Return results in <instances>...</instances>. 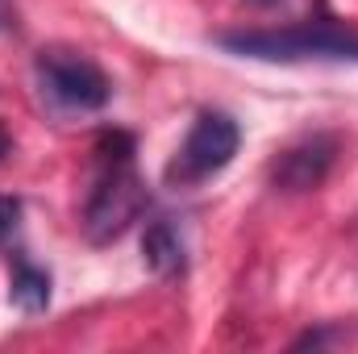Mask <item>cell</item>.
Instances as JSON below:
<instances>
[{"mask_svg": "<svg viewBox=\"0 0 358 354\" xmlns=\"http://www.w3.org/2000/svg\"><path fill=\"white\" fill-rule=\"evenodd\" d=\"M217 42L242 59H263V63H358V34L334 21L221 34Z\"/></svg>", "mask_w": 358, "mask_h": 354, "instance_id": "cell-1", "label": "cell"}, {"mask_svg": "<svg viewBox=\"0 0 358 354\" xmlns=\"http://www.w3.org/2000/svg\"><path fill=\"white\" fill-rule=\"evenodd\" d=\"M146 200H150V192L138 179L134 163H100V176H96L92 196L84 204V234H88V242H96V246L117 242L142 217Z\"/></svg>", "mask_w": 358, "mask_h": 354, "instance_id": "cell-2", "label": "cell"}, {"mask_svg": "<svg viewBox=\"0 0 358 354\" xmlns=\"http://www.w3.org/2000/svg\"><path fill=\"white\" fill-rule=\"evenodd\" d=\"M238 142H242V129L229 113H200L196 125L187 129L179 155L167 167V179L171 183H200V179L225 171L238 155Z\"/></svg>", "mask_w": 358, "mask_h": 354, "instance_id": "cell-3", "label": "cell"}, {"mask_svg": "<svg viewBox=\"0 0 358 354\" xmlns=\"http://www.w3.org/2000/svg\"><path fill=\"white\" fill-rule=\"evenodd\" d=\"M38 76H42V88L50 92L59 104L67 108H104L108 96H113V84L108 76L80 59V55H63V50H50L38 59Z\"/></svg>", "mask_w": 358, "mask_h": 354, "instance_id": "cell-4", "label": "cell"}, {"mask_svg": "<svg viewBox=\"0 0 358 354\" xmlns=\"http://www.w3.org/2000/svg\"><path fill=\"white\" fill-rule=\"evenodd\" d=\"M338 159V142L329 134H313L296 146H287L275 163H271V183L279 192H313L321 187L329 167Z\"/></svg>", "mask_w": 358, "mask_h": 354, "instance_id": "cell-5", "label": "cell"}, {"mask_svg": "<svg viewBox=\"0 0 358 354\" xmlns=\"http://www.w3.org/2000/svg\"><path fill=\"white\" fill-rule=\"evenodd\" d=\"M142 263L150 267L159 279H176V275H183V271H187L183 242H179V234L167 225V221L146 225V234H142Z\"/></svg>", "mask_w": 358, "mask_h": 354, "instance_id": "cell-6", "label": "cell"}, {"mask_svg": "<svg viewBox=\"0 0 358 354\" xmlns=\"http://www.w3.org/2000/svg\"><path fill=\"white\" fill-rule=\"evenodd\" d=\"M8 300L21 309V313H42L50 304V275L42 267L17 259L13 263V283H8Z\"/></svg>", "mask_w": 358, "mask_h": 354, "instance_id": "cell-7", "label": "cell"}, {"mask_svg": "<svg viewBox=\"0 0 358 354\" xmlns=\"http://www.w3.org/2000/svg\"><path fill=\"white\" fill-rule=\"evenodd\" d=\"M96 159L100 163H134V138L113 129V134H100L96 142Z\"/></svg>", "mask_w": 358, "mask_h": 354, "instance_id": "cell-8", "label": "cell"}, {"mask_svg": "<svg viewBox=\"0 0 358 354\" xmlns=\"http://www.w3.org/2000/svg\"><path fill=\"white\" fill-rule=\"evenodd\" d=\"M17 221H21V200L17 196H0V246L17 234Z\"/></svg>", "mask_w": 358, "mask_h": 354, "instance_id": "cell-9", "label": "cell"}, {"mask_svg": "<svg viewBox=\"0 0 358 354\" xmlns=\"http://www.w3.org/2000/svg\"><path fill=\"white\" fill-rule=\"evenodd\" d=\"M8 150H13V138H8V134H4V125H0V159H4Z\"/></svg>", "mask_w": 358, "mask_h": 354, "instance_id": "cell-10", "label": "cell"}, {"mask_svg": "<svg viewBox=\"0 0 358 354\" xmlns=\"http://www.w3.org/2000/svg\"><path fill=\"white\" fill-rule=\"evenodd\" d=\"M255 4H275V0H255Z\"/></svg>", "mask_w": 358, "mask_h": 354, "instance_id": "cell-11", "label": "cell"}]
</instances>
